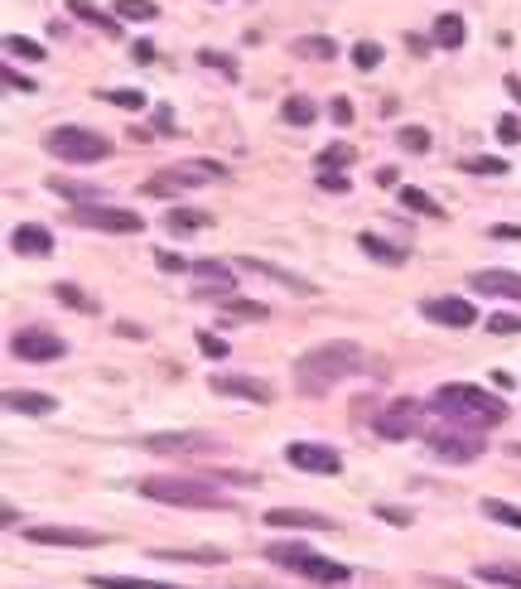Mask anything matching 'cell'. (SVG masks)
I'll return each mask as SVG.
<instances>
[{
	"label": "cell",
	"instance_id": "1",
	"mask_svg": "<svg viewBox=\"0 0 521 589\" xmlns=\"http://www.w3.org/2000/svg\"><path fill=\"white\" fill-rule=\"evenodd\" d=\"M430 411H435L439 421L478 430V435H483V430H497V425L507 421V401H502V396H488L483 387H473V382H444V387H435Z\"/></svg>",
	"mask_w": 521,
	"mask_h": 589
},
{
	"label": "cell",
	"instance_id": "2",
	"mask_svg": "<svg viewBox=\"0 0 521 589\" xmlns=\"http://www.w3.org/2000/svg\"><path fill=\"white\" fill-rule=\"evenodd\" d=\"M362 348L348 343V338H333V343H319V348H309L304 358H295V387L304 396H324L333 382H348L362 372Z\"/></svg>",
	"mask_w": 521,
	"mask_h": 589
},
{
	"label": "cell",
	"instance_id": "3",
	"mask_svg": "<svg viewBox=\"0 0 521 589\" xmlns=\"http://www.w3.org/2000/svg\"><path fill=\"white\" fill-rule=\"evenodd\" d=\"M140 493L150 503H169V507H193V512H227L232 498H222L218 488L198 483V478H140Z\"/></svg>",
	"mask_w": 521,
	"mask_h": 589
},
{
	"label": "cell",
	"instance_id": "4",
	"mask_svg": "<svg viewBox=\"0 0 521 589\" xmlns=\"http://www.w3.org/2000/svg\"><path fill=\"white\" fill-rule=\"evenodd\" d=\"M266 561L285 565V570H295V575H304V580H319V585H348V580H353L348 565L329 561V556H314V551L300 546V541H271V546H266Z\"/></svg>",
	"mask_w": 521,
	"mask_h": 589
},
{
	"label": "cell",
	"instance_id": "5",
	"mask_svg": "<svg viewBox=\"0 0 521 589\" xmlns=\"http://www.w3.org/2000/svg\"><path fill=\"white\" fill-rule=\"evenodd\" d=\"M44 150L54 160H63V165H97V160L111 155V141L97 136V131H87V126H54L44 136Z\"/></svg>",
	"mask_w": 521,
	"mask_h": 589
},
{
	"label": "cell",
	"instance_id": "6",
	"mask_svg": "<svg viewBox=\"0 0 521 589\" xmlns=\"http://www.w3.org/2000/svg\"><path fill=\"white\" fill-rule=\"evenodd\" d=\"M227 179V169L218 160H184V165H169L160 169L155 179H145L140 189L150 198H169V194H189V189H203V184H218Z\"/></svg>",
	"mask_w": 521,
	"mask_h": 589
},
{
	"label": "cell",
	"instance_id": "7",
	"mask_svg": "<svg viewBox=\"0 0 521 589\" xmlns=\"http://www.w3.org/2000/svg\"><path fill=\"white\" fill-rule=\"evenodd\" d=\"M425 445L439 464H473L483 454V435L478 430H464V425H449V430H430Z\"/></svg>",
	"mask_w": 521,
	"mask_h": 589
},
{
	"label": "cell",
	"instance_id": "8",
	"mask_svg": "<svg viewBox=\"0 0 521 589\" xmlns=\"http://www.w3.org/2000/svg\"><path fill=\"white\" fill-rule=\"evenodd\" d=\"M73 223L78 227H97V232H145V218L131 208H107V203H78L73 208Z\"/></svg>",
	"mask_w": 521,
	"mask_h": 589
},
{
	"label": "cell",
	"instance_id": "9",
	"mask_svg": "<svg viewBox=\"0 0 521 589\" xmlns=\"http://www.w3.org/2000/svg\"><path fill=\"white\" fill-rule=\"evenodd\" d=\"M372 430H377L382 440H411V435H420V406H415L411 396H406V401H391L386 411H377Z\"/></svg>",
	"mask_w": 521,
	"mask_h": 589
},
{
	"label": "cell",
	"instance_id": "10",
	"mask_svg": "<svg viewBox=\"0 0 521 589\" xmlns=\"http://www.w3.org/2000/svg\"><path fill=\"white\" fill-rule=\"evenodd\" d=\"M285 459H290V469H304V474H338L343 469V454L329 445H314V440L285 445Z\"/></svg>",
	"mask_w": 521,
	"mask_h": 589
},
{
	"label": "cell",
	"instance_id": "11",
	"mask_svg": "<svg viewBox=\"0 0 521 589\" xmlns=\"http://www.w3.org/2000/svg\"><path fill=\"white\" fill-rule=\"evenodd\" d=\"M420 314H425L430 324H444V329H473V324H478V309L468 305V300H459V295H430V300L420 305Z\"/></svg>",
	"mask_w": 521,
	"mask_h": 589
},
{
	"label": "cell",
	"instance_id": "12",
	"mask_svg": "<svg viewBox=\"0 0 521 589\" xmlns=\"http://www.w3.org/2000/svg\"><path fill=\"white\" fill-rule=\"evenodd\" d=\"M10 353L25 363H54V358H63V338L49 334V329H20L10 338Z\"/></svg>",
	"mask_w": 521,
	"mask_h": 589
},
{
	"label": "cell",
	"instance_id": "13",
	"mask_svg": "<svg viewBox=\"0 0 521 589\" xmlns=\"http://www.w3.org/2000/svg\"><path fill=\"white\" fill-rule=\"evenodd\" d=\"M189 271L198 276V290H193L198 300H227L232 295V281H237L232 266H222V261H193Z\"/></svg>",
	"mask_w": 521,
	"mask_h": 589
},
{
	"label": "cell",
	"instance_id": "14",
	"mask_svg": "<svg viewBox=\"0 0 521 589\" xmlns=\"http://www.w3.org/2000/svg\"><path fill=\"white\" fill-rule=\"evenodd\" d=\"M266 527H285V532H333L338 522L324 512H304V507H271Z\"/></svg>",
	"mask_w": 521,
	"mask_h": 589
},
{
	"label": "cell",
	"instance_id": "15",
	"mask_svg": "<svg viewBox=\"0 0 521 589\" xmlns=\"http://www.w3.org/2000/svg\"><path fill=\"white\" fill-rule=\"evenodd\" d=\"M29 541L39 546H102L107 536L92 532V527H25Z\"/></svg>",
	"mask_w": 521,
	"mask_h": 589
},
{
	"label": "cell",
	"instance_id": "16",
	"mask_svg": "<svg viewBox=\"0 0 521 589\" xmlns=\"http://www.w3.org/2000/svg\"><path fill=\"white\" fill-rule=\"evenodd\" d=\"M140 445L150 449V454H208V449H218L213 435H145Z\"/></svg>",
	"mask_w": 521,
	"mask_h": 589
},
{
	"label": "cell",
	"instance_id": "17",
	"mask_svg": "<svg viewBox=\"0 0 521 589\" xmlns=\"http://www.w3.org/2000/svg\"><path fill=\"white\" fill-rule=\"evenodd\" d=\"M468 285L478 295H502V300H517L521 305V271H473Z\"/></svg>",
	"mask_w": 521,
	"mask_h": 589
},
{
	"label": "cell",
	"instance_id": "18",
	"mask_svg": "<svg viewBox=\"0 0 521 589\" xmlns=\"http://www.w3.org/2000/svg\"><path fill=\"white\" fill-rule=\"evenodd\" d=\"M10 247L20 256H34V261H39V256H54V232L39 223H20L10 232Z\"/></svg>",
	"mask_w": 521,
	"mask_h": 589
},
{
	"label": "cell",
	"instance_id": "19",
	"mask_svg": "<svg viewBox=\"0 0 521 589\" xmlns=\"http://www.w3.org/2000/svg\"><path fill=\"white\" fill-rule=\"evenodd\" d=\"M218 396H242V401H256V406H271V387L266 382H256V377H213L208 382Z\"/></svg>",
	"mask_w": 521,
	"mask_h": 589
},
{
	"label": "cell",
	"instance_id": "20",
	"mask_svg": "<svg viewBox=\"0 0 521 589\" xmlns=\"http://www.w3.org/2000/svg\"><path fill=\"white\" fill-rule=\"evenodd\" d=\"M5 411H20V416H49V411H58V401L49 392H5Z\"/></svg>",
	"mask_w": 521,
	"mask_h": 589
},
{
	"label": "cell",
	"instance_id": "21",
	"mask_svg": "<svg viewBox=\"0 0 521 589\" xmlns=\"http://www.w3.org/2000/svg\"><path fill=\"white\" fill-rule=\"evenodd\" d=\"M165 227L174 232V237H189V232L213 227V213H203V208H169V213H165Z\"/></svg>",
	"mask_w": 521,
	"mask_h": 589
},
{
	"label": "cell",
	"instance_id": "22",
	"mask_svg": "<svg viewBox=\"0 0 521 589\" xmlns=\"http://www.w3.org/2000/svg\"><path fill=\"white\" fill-rule=\"evenodd\" d=\"M357 247H362V252L372 256V261H382V266H401V261H406V247H396V242H386V237H377V232H362V237H357Z\"/></svg>",
	"mask_w": 521,
	"mask_h": 589
},
{
	"label": "cell",
	"instance_id": "23",
	"mask_svg": "<svg viewBox=\"0 0 521 589\" xmlns=\"http://www.w3.org/2000/svg\"><path fill=\"white\" fill-rule=\"evenodd\" d=\"M430 39H435L439 49H464V39H468V29L459 15H439L435 29H430Z\"/></svg>",
	"mask_w": 521,
	"mask_h": 589
},
{
	"label": "cell",
	"instance_id": "24",
	"mask_svg": "<svg viewBox=\"0 0 521 589\" xmlns=\"http://www.w3.org/2000/svg\"><path fill=\"white\" fill-rule=\"evenodd\" d=\"M68 10H73L78 20H87V25H97L102 34H107V39H116V34H121V25L111 20V15L102 10V5H92V0H68Z\"/></svg>",
	"mask_w": 521,
	"mask_h": 589
},
{
	"label": "cell",
	"instance_id": "25",
	"mask_svg": "<svg viewBox=\"0 0 521 589\" xmlns=\"http://www.w3.org/2000/svg\"><path fill=\"white\" fill-rule=\"evenodd\" d=\"M237 266H242V271H256V276H271V281L290 285V290H300V295H314V285H309V281H300V276H290V271H275V266H266V261H256V256H242Z\"/></svg>",
	"mask_w": 521,
	"mask_h": 589
},
{
	"label": "cell",
	"instance_id": "26",
	"mask_svg": "<svg viewBox=\"0 0 521 589\" xmlns=\"http://www.w3.org/2000/svg\"><path fill=\"white\" fill-rule=\"evenodd\" d=\"M473 575L483 585H507V589H521V565H473Z\"/></svg>",
	"mask_w": 521,
	"mask_h": 589
},
{
	"label": "cell",
	"instance_id": "27",
	"mask_svg": "<svg viewBox=\"0 0 521 589\" xmlns=\"http://www.w3.org/2000/svg\"><path fill=\"white\" fill-rule=\"evenodd\" d=\"M92 589H184V585H160V580H126V575H87Z\"/></svg>",
	"mask_w": 521,
	"mask_h": 589
},
{
	"label": "cell",
	"instance_id": "28",
	"mask_svg": "<svg viewBox=\"0 0 521 589\" xmlns=\"http://www.w3.org/2000/svg\"><path fill=\"white\" fill-rule=\"evenodd\" d=\"M401 208H411V213H420V218H444V208H439L435 198L425 194V189H401Z\"/></svg>",
	"mask_w": 521,
	"mask_h": 589
},
{
	"label": "cell",
	"instance_id": "29",
	"mask_svg": "<svg viewBox=\"0 0 521 589\" xmlns=\"http://www.w3.org/2000/svg\"><path fill=\"white\" fill-rule=\"evenodd\" d=\"M295 54L300 58H338V44H333L329 34H304V39H295Z\"/></svg>",
	"mask_w": 521,
	"mask_h": 589
},
{
	"label": "cell",
	"instance_id": "30",
	"mask_svg": "<svg viewBox=\"0 0 521 589\" xmlns=\"http://www.w3.org/2000/svg\"><path fill=\"white\" fill-rule=\"evenodd\" d=\"M280 116H285V121H290V126H309V121H314V116H319V107H314V102H309V97H290V102H285V107H280Z\"/></svg>",
	"mask_w": 521,
	"mask_h": 589
},
{
	"label": "cell",
	"instance_id": "31",
	"mask_svg": "<svg viewBox=\"0 0 521 589\" xmlns=\"http://www.w3.org/2000/svg\"><path fill=\"white\" fill-rule=\"evenodd\" d=\"M353 160H357V150H353V145H343V141L319 150V169H348Z\"/></svg>",
	"mask_w": 521,
	"mask_h": 589
},
{
	"label": "cell",
	"instance_id": "32",
	"mask_svg": "<svg viewBox=\"0 0 521 589\" xmlns=\"http://www.w3.org/2000/svg\"><path fill=\"white\" fill-rule=\"evenodd\" d=\"M49 189L63 194V198H73V203H92V198L102 194L97 184H73V179H49Z\"/></svg>",
	"mask_w": 521,
	"mask_h": 589
},
{
	"label": "cell",
	"instance_id": "33",
	"mask_svg": "<svg viewBox=\"0 0 521 589\" xmlns=\"http://www.w3.org/2000/svg\"><path fill=\"white\" fill-rule=\"evenodd\" d=\"M116 15L121 20H160V5L155 0H116Z\"/></svg>",
	"mask_w": 521,
	"mask_h": 589
},
{
	"label": "cell",
	"instance_id": "34",
	"mask_svg": "<svg viewBox=\"0 0 521 589\" xmlns=\"http://www.w3.org/2000/svg\"><path fill=\"white\" fill-rule=\"evenodd\" d=\"M5 54L29 58V63H44V44H34V39H25V34H10V39H5Z\"/></svg>",
	"mask_w": 521,
	"mask_h": 589
},
{
	"label": "cell",
	"instance_id": "35",
	"mask_svg": "<svg viewBox=\"0 0 521 589\" xmlns=\"http://www.w3.org/2000/svg\"><path fill=\"white\" fill-rule=\"evenodd\" d=\"M483 512H488L493 522H502V527H517V532H521V507L502 503V498H483Z\"/></svg>",
	"mask_w": 521,
	"mask_h": 589
},
{
	"label": "cell",
	"instance_id": "36",
	"mask_svg": "<svg viewBox=\"0 0 521 589\" xmlns=\"http://www.w3.org/2000/svg\"><path fill=\"white\" fill-rule=\"evenodd\" d=\"M382 44H372V39H357L353 44V63L362 68V73H372V68H382Z\"/></svg>",
	"mask_w": 521,
	"mask_h": 589
},
{
	"label": "cell",
	"instance_id": "37",
	"mask_svg": "<svg viewBox=\"0 0 521 589\" xmlns=\"http://www.w3.org/2000/svg\"><path fill=\"white\" fill-rule=\"evenodd\" d=\"M102 102L121 107V112H140L145 107V92H131V87H116V92H102Z\"/></svg>",
	"mask_w": 521,
	"mask_h": 589
},
{
	"label": "cell",
	"instance_id": "38",
	"mask_svg": "<svg viewBox=\"0 0 521 589\" xmlns=\"http://www.w3.org/2000/svg\"><path fill=\"white\" fill-rule=\"evenodd\" d=\"M396 141H401V150H411V155H425V150H430V131H425V126H401Z\"/></svg>",
	"mask_w": 521,
	"mask_h": 589
},
{
	"label": "cell",
	"instance_id": "39",
	"mask_svg": "<svg viewBox=\"0 0 521 589\" xmlns=\"http://www.w3.org/2000/svg\"><path fill=\"white\" fill-rule=\"evenodd\" d=\"M218 305L227 309V314H237V319H266V305H261V300H232V295H227Z\"/></svg>",
	"mask_w": 521,
	"mask_h": 589
},
{
	"label": "cell",
	"instance_id": "40",
	"mask_svg": "<svg viewBox=\"0 0 521 589\" xmlns=\"http://www.w3.org/2000/svg\"><path fill=\"white\" fill-rule=\"evenodd\" d=\"M54 295H58V300H63L68 309H83V314H97V305L87 300V295L78 290V285H54Z\"/></svg>",
	"mask_w": 521,
	"mask_h": 589
},
{
	"label": "cell",
	"instance_id": "41",
	"mask_svg": "<svg viewBox=\"0 0 521 589\" xmlns=\"http://www.w3.org/2000/svg\"><path fill=\"white\" fill-rule=\"evenodd\" d=\"M464 174H507V160H497V155H473V160H464Z\"/></svg>",
	"mask_w": 521,
	"mask_h": 589
},
{
	"label": "cell",
	"instance_id": "42",
	"mask_svg": "<svg viewBox=\"0 0 521 589\" xmlns=\"http://www.w3.org/2000/svg\"><path fill=\"white\" fill-rule=\"evenodd\" d=\"M160 561H213V565H222L227 556L222 551H155Z\"/></svg>",
	"mask_w": 521,
	"mask_h": 589
},
{
	"label": "cell",
	"instance_id": "43",
	"mask_svg": "<svg viewBox=\"0 0 521 589\" xmlns=\"http://www.w3.org/2000/svg\"><path fill=\"white\" fill-rule=\"evenodd\" d=\"M198 353L203 358H227V338H218V334H208V329H198Z\"/></svg>",
	"mask_w": 521,
	"mask_h": 589
},
{
	"label": "cell",
	"instance_id": "44",
	"mask_svg": "<svg viewBox=\"0 0 521 589\" xmlns=\"http://www.w3.org/2000/svg\"><path fill=\"white\" fill-rule=\"evenodd\" d=\"M488 334H497V338L521 334V319L517 314H488Z\"/></svg>",
	"mask_w": 521,
	"mask_h": 589
},
{
	"label": "cell",
	"instance_id": "45",
	"mask_svg": "<svg viewBox=\"0 0 521 589\" xmlns=\"http://www.w3.org/2000/svg\"><path fill=\"white\" fill-rule=\"evenodd\" d=\"M319 189H324V194H348V179H343L338 169H319Z\"/></svg>",
	"mask_w": 521,
	"mask_h": 589
},
{
	"label": "cell",
	"instance_id": "46",
	"mask_svg": "<svg viewBox=\"0 0 521 589\" xmlns=\"http://www.w3.org/2000/svg\"><path fill=\"white\" fill-rule=\"evenodd\" d=\"M329 116H333V126H353V102H348V97H333Z\"/></svg>",
	"mask_w": 521,
	"mask_h": 589
},
{
	"label": "cell",
	"instance_id": "47",
	"mask_svg": "<svg viewBox=\"0 0 521 589\" xmlns=\"http://www.w3.org/2000/svg\"><path fill=\"white\" fill-rule=\"evenodd\" d=\"M198 63H208V68H222L227 78H237V63H232L227 54H213V49H203V54H198Z\"/></svg>",
	"mask_w": 521,
	"mask_h": 589
},
{
	"label": "cell",
	"instance_id": "48",
	"mask_svg": "<svg viewBox=\"0 0 521 589\" xmlns=\"http://www.w3.org/2000/svg\"><path fill=\"white\" fill-rule=\"evenodd\" d=\"M497 136L507 145H521V121L517 116H502V121H497Z\"/></svg>",
	"mask_w": 521,
	"mask_h": 589
},
{
	"label": "cell",
	"instance_id": "49",
	"mask_svg": "<svg viewBox=\"0 0 521 589\" xmlns=\"http://www.w3.org/2000/svg\"><path fill=\"white\" fill-rule=\"evenodd\" d=\"M0 78H5V87H10V92H34V78L15 73V68H0Z\"/></svg>",
	"mask_w": 521,
	"mask_h": 589
},
{
	"label": "cell",
	"instance_id": "50",
	"mask_svg": "<svg viewBox=\"0 0 521 589\" xmlns=\"http://www.w3.org/2000/svg\"><path fill=\"white\" fill-rule=\"evenodd\" d=\"M155 266H160V271H189V261L174 252H155Z\"/></svg>",
	"mask_w": 521,
	"mask_h": 589
},
{
	"label": "cell",
	"instance_id": "51",
	"mask_svg": "<svg viewBox=\"0 0 521 589\" xmlns=\"http://www.w3.org/2000/svg\"><path fill=\"white\" fill-rule=\"evenodd\" d=\"M377 517L391 527H411V512H401V507H377Z\"/></svg>",
	"mask_w": 521,
	"mask_h": 589
},
{
	"label": "cell",
	"instance_id": "52",
	"mask_svg": "<svg viewBox=\"0 0 521 589\" xmlns=\"http://www.w3.org/2000/svg\"><path fill=\"white\" fill-rule=\"evenodd\" d=\"M377 184H382V189H396V184H401V174L386 165V169H377Z\"/></svg>",
	"mask_w": 521,
	"mask_h": 589
},
{
	"label": "cell",
	"instance_id": "53",
	"mask_svg": "<svg viewBox=\"0 0 521 589\" xmlns=\"http://www.w3.org/2000/svg\"><path fill=\"white\" fill-rule=\"evenodd\" d=\"M155 126H160V131H174V112H169V107H160V112H155Z\"/></svg>",
	"mask_w": 521,
	"mask_h": 589
},
{
	"label": "cell",
	"instance_id": "54",
	"mask_svg": "<svg viewBox=\"0 0 521 589\" xmlns=\"http://www.w3.org/2000/svg\"><path fill=\"white\" fill-rule=\"evenodd\" d=\"M150 58H155V44H145V39H140V44H136V63H150Z\"/></svg>",
	"mask_w": 521,
	"mask_h": 589
},
{
	"label": "cell",
	"instance_id": "55",
	"mask_svg": "<svg viewBox=\"0 0 521 589\" xmlns=\"http://www.w3.org/2000/svg\"><path fill=\"white\" fill-rule=\"evenodd\" d=\"M116 334L121 338H145V329H140V324H116Z\"/></svg>",
	"mask_w": 521,
	"mask_h": 589
},
{
	"label": "cell",
	"instance_id": "56",
	"mask_svg": "<svg viewBox=\"0 0 521 589\" xmlns=\"http://www.w3.org/2000/svg\"><path fill=\"white\" fill-rule=\"evenodd\" d=\"M507 92H512V97H521V78H507Z\"/></svg>",
	"mask_w": 521,
	"mask_h": 589
}]
</instances>
